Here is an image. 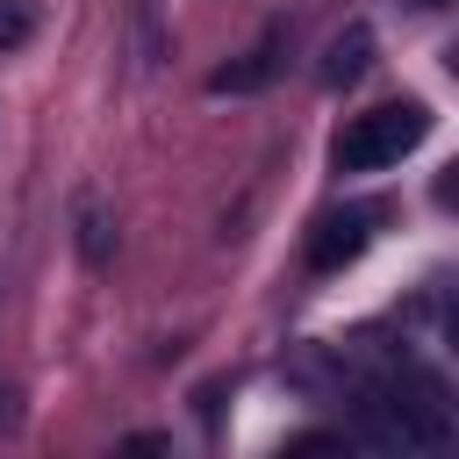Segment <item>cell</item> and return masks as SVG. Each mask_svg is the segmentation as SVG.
<instances>
[{"instance_id": "obj_1", "label": "cell", "mask_w": 459, "mask_h": 459, "mask_svg": "<svg viewBox=\"0 0 459 459\" xmlns=\"http://www.w3.org/2000/svg\"><path fill=\"white\" fill-rule=\"evenodd\" d=\"M423 136H430V108H423V100H380V108L351 115V122L330 136V165H337V172H387V165H402Z\"/></svg>"}, {"instance_id": "obj_2", "label": "cell", "mask_w": 459, "mask_h": 459, "mask_svg": "<svg viewBox=\"0 0 459 459\" xmlns=\"http://www.w3.org/2000/svg\"><path fill=\"white\" fill-rule=\"evenodd\" d=\"M373 222H380V208H330V215H316V230H308V273H344L366 244H373Z\"/></svg>"}, {"instance_id": "obj_3", "label": "cell", "mask_w": 459, "mask_h": 459, "mask_svg": "<svg viewBox=\"0 0 459 459\" xmlns=\"http://www.w3.org/2000/svg\"><path fill=\"white\" fill-rule=\"evenodd\" d=\"M287 22H265V36L244 50V57H230L222 72H208V93H265L273 79H280V57H287Z\"/></svg>"}, {"instance_id": "obj_4", "label": "cell", "mask_w": 459, "mask_h": 459, "mask_svg": "<svg viewBox=\"0 0 459 459\" xmlns=\"http://www.w3.org/2000/svg\"><path fill=\"white\" fill-rule=\"evenodd\" d=\"M366 65H373V29L351 22V29H337L330 50H323V86H359Z\"/></svg>"}, {"instance_id": "obj_5", "label": "cell", "mask_w": 459, "mask_h": 459, "mask_svg": "<svg viewBox=\"0 0 459 459\" xmlns=\"http://www.w3.org/2000/svg\"><path fill=\"white\" fill-rule=\"evenodd\" d=\"M108 251H115V230H108V215H100V201L86 194V201H79V258H86V265H100Z\"/></svg>"}, {"instance_id": "obj_6", "label": "cell", "mask_w": 459, "mask_h": 459, "mask_svg": "<svg viewBox=\"0 0 459 459\" xmlns=\"http://www.w3.org/2000/svg\"><path fill=\"white\" fill-rule=\"evenodd\" d=\"M29 36H36V7H29V0H0V57L22 50Z\"/></svg>"}, {"instance_id": "obj_7", "label": "cell", "mask_w": 459, "mask_h": 459, "mask_svg": "<svg viewBox=\"0 0 459 459\" xmlns=\"http://www.w3.org/2000/svg\"><path fill=\"white\" fill-rule=\"evenodd\" d=\"M14 430H22V387L0 380V437H14Z\"/></svg>"}, {"instance_id": "obj_8", "label": "cell", "mask_w": 459, "mask_h": 459, "mask_svg": "<svg viewBox=\"0 0 459 459\" xmlns=\"http://www.w3.org/2000/svg\"><path fill=\"white\" fill-rule=\"evenodd\" d=\"M416 7H452V0H416Z\"/></svg>"}]
</instances>
